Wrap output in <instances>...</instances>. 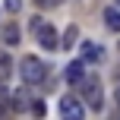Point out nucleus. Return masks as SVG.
I'll list each match as a JSON object with an SVG mask.
<instances>
[{"instance_id": "423d86ee", "label": "nucleus", "mask_w": 120, "mask_h": 120, "mask_svg": "<svg viewBox=\"0 0 120 120\" xmlns=\"http://www.w3.org/2000/svg\"><path fill=\"white\" fill-rule=\"evenodd\" d=\"M82 60H89V63H101V60H104V51L85 41V44H82Z\"/></svg>"}, {"instance_id": "dca6fc26", "label": "nucleus", "mask_w": 120, "mask_h": 120, "mask_svg": "<svg viewBox=\"0 0 120 120\" xmlns=\"http://www.w3.org/2000/svg\"><path fill=\"white\" fill-rule=\"evenodd\" d=\"M114 98H117V104H120V82H117V89H114Z\"/></svg>"}, {"instance_id": "4468645a", "label": "nucleus", "mask_w": 120, "mask_h": 120, "mask_svg": "<svg viewBox=\"0 0 120 120\" xmlns=\"http://www.w3.org/2000/svg\"><path fill=\"white\" fill-rule=\"evenodd\" d=\"M3 6H6V10H10V13H16L19 6H22V0H3Z\"/></svg>"}, {"instance_id": "6e6552de", "label": "nucleus", "mask_w": 120, "mask_h": 120, "mask_svg": "<svg viewBox=\"0 0 120 120\" xmlns=\"http://www.w3.org/2000/svg\"><path fill=\"white\" fill-rule=\"evenodd\" d=\"M104 25L111 32H120V10H104Z\"/></svg>"}, {"instance_id": "9b49d317", "label": "nucleus", "mask_w": 120, "mask_h": 120, "mask_svg": "<svg viewBox=\"0 0 120 120\" xmlns=\"http://www.w3.org/2000/svg\"><path fill=\"white\" fill-rule=\"evenodd\" d=\"M6 111H10V92H6L3 85H0V117H3Z\"/></svg>"}, {"instance_id": "7ed1b4c3", "label": "nucleus", "mask_w": 120, "mask_h": 120, "mask_svg": "<svg viewBox=\"0 0 120 120\" xmlns=\"http://www.w3.org/2000/svg\"><path fill=\"white\" fill-rule=\"evenodd\" d=\"M85 104H89L92 111H98L101 108V79L98 76H85Z\"/></svg>"}, {"instance_id": "9d476101", "label": "nucleus", "mask_w": 120, "mask_h": 120, "mask_svg": "<svg viewBox=\"0 0 120 120\" xmlns=\"http://www.w3.org/2000/svg\"><path fill=\"white\" fill-rule=\"evenodd\" d=\"M13 101H16V111H32V101H29V92H16V98H13Z\"/></svg>"}, {"instance_id": "f8f14e48", "label": "nucleus", "mask_w": 120, "mask_h": 120, "mask_svg": "<svg viewBox=\"0 0 120 120\" xmlns=\"http://www.w3.org/2000/svg\"><path fill=\"white\" fill-rule=\"evenodd\" d=\"M76 25H70V29H66V38H63V48H70V44H76Z\"/></svg>"}, {"instance_id": "f3484780", "label": "nucleus", "mask_w": 120, "mask_h": 120, "mask_svg": "<svg viewBox=\"0 0 120 120\" xmlns=\"http://www.w3.org/2000/svg\"><path fill=\"white\" fill-rule=\"evenodd\" d=\"M117 3H120V0H117Z\"/></svg>"}, {"instance_id": "0eeeda50", "label": "nucleus", "mask_w": 120, "mask_h": 120, "mask_svg": "<svg viewBox=\"0 0 120 120\" xmlns=\"http://www.w3.org/2000/svg\"><path fill=\"white\" fill-rule=\"evenodd\" d=\"M10 73H13V57L0 51V82H6V79H10Z\"/></svg>"}, {"instance_id": "2eb2a0df", "label": "nucleus", "mask_w": 120, "mask_h": 120, "mask_svg": "<svg viewBox=\"0 0 120 120\" xmlns=\"http://www.w3.org/2000/svg\"><path fill=\"white\" fill-rule=\"evenodd\" d=\"M38 6H44V10H48V6H57V0H35Z\"/></svg>"}, {"instance_id": "20e7f679", "label": "nucleus", "mask_w": 120, "mask_h": 120, "mask_svg": "<svg viewBox=\"0 0 120 120\" xmlns=\"http://www.w3.org/2000/svg\"><path fill=\"white\" fill-rule=\"evenodd\" d=\"M38 41H41V48H44V51H57L60 44H63L51 25H41V29H38Z\"/></svg>"}, {"instance_id": "ddd939ff", "label": "nucleus", "mask_w": 120, "mask_h": 120, "mask_svg": "<svg viewBox=\"0 0 120 120\" xmlns=\"http://www.w3.org/2000/svg\"><path fill=\"white\" fill-rule=\"evenodd\" d=\"M32 114H35L38 120H41L44 114H48V111H44V101H32Z\"/></svg>"}, {"instance_id": "f257e3e1", "label": "nucleus", "mask_w": 120, "mask_h": 120, "mask_svg": "<svg viewBox=\"0 0 120 120\" xmlns=\"http://www.w3.org/2000/svg\"><path fill=\"white\" fill-rule=\"evenodd\" d=\"M19 73H22L25 85H38V82H44V76H48L44 60H38V57H25L22 63H19Z\"/></svg>"}, {"instance_id": "1a4fd4ad", "label": "nucleus", "mask_w": 120, "mask_h": 120, "mask_svg": "<svg viewBox=\"0 0 120 120\" xmlns=\"http://www.w3.org/2000/svg\"><path fill=\"white\" fill-rule=\"evenodd\" d=\"M3 41H6V44H19V41H22L19 25H6V29H3Z\"/></svg>"}, {"instance_id": "f03ea898", "label": "nucleus", "mask_w": 120, "mask_h": 120, "mask_svg": "<svg viewBox=\"0 0 120 120\" xmlns=\"http://www.w3.org/2000/svg\"><path fill=\"white\" fill-rule=\"evenodd\" d=\"M60 117H63V120H82L85 117L82 101L73 98V95H63V98H60Z\"/></svg>"}, {"instance_id": "39448f33", "label": "nucleus", "mask_w": 120, "mask_h": 120, "mask_svg": "<svg viewBox=\"0 0 120 120\" xmlns=\"http://www.w3.org/2000/svg\"><path fill=\"white\" fill-rule=\"evenodd\" d=\"M66 82H70V85H82V82H85V66H82V57L70 63V70H66Z\"/></svg>"}]
</instances>
